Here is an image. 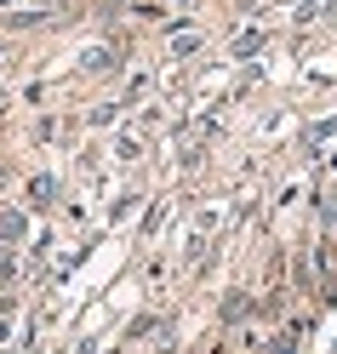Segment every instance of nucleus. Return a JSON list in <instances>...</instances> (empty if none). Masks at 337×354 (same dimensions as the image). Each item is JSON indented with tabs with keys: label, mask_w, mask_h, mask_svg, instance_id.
I'll return each mask as SVG.
<instances>
[{
	"label": "nucleus",
	"mask_w": 337,
	"mask_h": 354,
	"mask_svg": "<svg viewBox=\"0 0 337 354\" xmlns=\"http://www.w3.org/2000/svg\"><path fill=\"white\" fill-rule=\"evenodd\" d=\"M0 337H6V326H0Z\"/></svg>",
	"instance_id": "f257e3e1"
}]
</instances>
